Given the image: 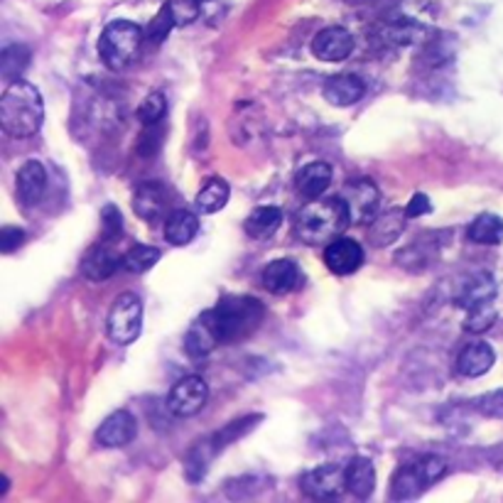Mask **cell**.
Returning <instances> with one entry per match:
<instances>
[{
  "label": "cell",
  "mask_w": 503,
  "mask_h": 503,
  "mask_svg": "<svg viewBox=\"0 0 503 503\" xmlns=\"http://www.w3.org/2000/svg\"><path fill=\"white\" fill-rule=\"evenodd\" d=\"M45 123V99L35 84L15 79L0 99V128L10 138H32Z\"/></svg>",
  "instance_id": "cell-1"
},
{
  "label": "cell",
  "mask_w": 503,
  "mask_h": 503,
  "mask_svg": "<svg viewBox=\"0 0 503 503\" xmlns=\"http://www.w3.org/2000/svg\"><path fill=\"white\" fill-rule=\"evenodd\" d=\"M351 226V214L342 196L309 199L295 219V236L308 246H326Z\"/></svg>",
  "instance_id": "cell-2"
},
{
  "label": "cell",
  "mask_w": 503,
  "mask_h": 503,
  "mask_svg": "<svg viewBox=\"0 0 503 503\" xmlns=\"http://www.w3.org/2000/svg\"><path fill=\"white\" fill-rule=\"evenodd\" d=\"M221 344H233L251 336L265 319V305L248 295H226L212 309Z\"/></svg>",
  "instance_id": "cell-3"
},
{
  "label": "cell",
  "mask_w": 503,
  "mask_h": 503,
  "mask_svg": "<svg viewBox=\"0 0 503 503\" xmlns=\"http://www.w3.org/2000/svg\"><path fill=\"white\" fill-rule=\"evenodd\" d=\"M140 45H143V28L131 20H113L101 32L99 55L108 69L121 72L138 59Z\"/></svg>",
  "instance_id": "cell-4"
},
{
  "label": "cell",
  "mask_w": 503,
  "mask_h": 503,
  "mask_svg": "<svg viewBox=\"0 0 503 503\" xmlns=\"http://www.w3.org/2000/svg\"><path fill=\"white\" fill-rule=\"evenodd\" d=\"M447 474V462L438 455H429L411 464H403L391 479L393 501H412L428 491L438 479Z\"/></svg>",
  "instance_id": "cell-5"
},
{
  "label": "cell",
  "mask_w": 503,
  "mask_h": 503,
  "mask_svg": "<svg viewBox=\"0 0 503 503\" xmlns=\"http://www.w3.org/2000/svg\"><path fill=\"white\" fill-rule=\"evenodd\" d=\"M108 339L113 344L128 346L143 332V299L135 292H123L113 302L108 312V325H106Z\"/></svg>",
  "instance_id": "cell-6"
},
{
  "label": "cell",
  "mask_w": 503,
  "mask_h": 503,
  "mask_svg": "<svg viewBox=\"0 0 503 503\" xmlns=\"http://www.w3.org/2000/svg\"><path fill=\"white\" fill-rule=\"evenodd\" d=\"M299 489L308 499L315 501H332L349 491L346 486V466L339 464H322L317 469H312L308 474H302L299 479Z\"/></svg>",
  "instance_id": "cell-7"
},
{
  "label": "cell",
  "mask_w": 503,
  "mask_h": 503,
  "mask_svg": "<svg viewBox=\"0 0 503 503\" xmlns=\"http://www.w3.org/2000/svg\"><path fill=\"white\" fill-rule=\"evenodd\" d=\"M342 199L346 202V209L351 214V224L369 226L378 216L381 206V192L371 179H354L342 189Z\"/></svg>",
  "instance_id": "cell-8"
},
{
  "label": "cell",
  "mask_w": 503,
  "mask_h": 503,
  "mask_svg": "<svg viewBox=\"0 0 503 503\" xmlns=\"http://www.w3.org/2000/svg\"><path fill=\"white\" fill-rule=\"evenodd\" d=\"M209 401V386L202 376H185L179 378L168 395V411L175 418H192L202 411Z\"/></svg>",
  "instance_id": "cell-9"
},
{
  "label": "cell",
  "mask_w": 503,
  "mask_h": 503,
  "mask_svg": "<svg viewBox=\"0 0 503 503\" xmlns=\"http://www.w3.org/2000/svg\"><path fill=\"white\" fill-rule=\"evenodd\" d=\"M364 246L354 238L339 236V238L325 246V265L334 275H351L364 265Z\"/></svg>",
  "instance_id": "cell-10"
},
{
  "label": "cell",
  "mask_w": 503,
  "mask_h": 503,
  "mask_svg": "<svg viewBox=\"0 0 503 503\" xmlns=\"http://www.w3.org/2000/svg\"><path fill=\"white\" fill-rule=\"evenodd\" d=\"M351 52H354V38L344 28H325L312 39V55L326 65L344 62L351 56Z\"/></svg>",
  "instance_id": "cell-11"
},
{
  "label": "cell",
  "mask_w": 503,
  "mask_h": 503,
  "mask_svg": "<svg viewBox=\"0 0 503 503\" xmlns=\"http://www.w3.org/2000/svg\"><path fill=\"white\" fill-rule=\"evenodd\" d=\"M261 282L263 288L273 295H288V292H295L305 285V273L299 271V265L295 261L278 258V261L268 263L263 268Z\"/></svg>",
  "instance_id": "cell-12"
},
{
  "label": "cell",
  "mask_w": 503,
  "mask_h": 503,
  "mask_svg": "<svg viewBox=\"0 0 503 503\" xmlns=\"http://www.w3.org/2000/svg\"><path fill=\"white\" fill-rule=\"evenodd\" d=\"M138 432V422L128 411H116L103 420L96 429V445L106 449H118L131 445Z\"/></svg>",
  "instance_id": "cell-13"
},
{
  "label": "cell",
  "mask_w": 503,
  "mask_h": 503,
  "mask_svg": "<svg viewBox=\"0 0 503 503\" xmlns=\"http://www.w3.org/2000/svg\"><path fill=\"white\" fill-rule=\"evenodd\" d=\"M169 209V195L165 185L160 182H143L133 195V212L138 214V219L155 224L162 216L168 214Z\"/></svg>",
  "instance_id": "cell-14"
},
{
  "label": "cell",
  "mask_w": 503,
  "mask_h": 503,
  "mask_svg": "<svg viewBox=\"0 0 503 503\" xmlns=\"http://www.w3.org/2000/svg\"><path fill=\"white\" fill-rule=\"evenodd\" d=\"M219 344H221V339H219V332H216L212 309H206V312H202V315L196 317L195 325L189 326V332H186V354L192 356V359H202V356L212 354Z\"/></svg>",
  "instance_id": "cell-15"
},
{
  "label": "cell",
  "mask_w": 503,
  "mask_h": 503,
  "mask_svg": "<svg viewBox=\"0 0 503 503\" xmlns=\"http://www.w3.org/2000/svg\"><path fill=\"white\" fill-rule=\"evenodd\" d=\"M496 292H499V288H496L494 275L486 271H479L462 282V288L457 292V308L469 312V309L489 305V302L496 299Z\"/></svg>",
  "instance_id": "cell-16"
},
{
  "label": "cell",
  "mask_w": 503,
  "mask_h": 503,
  "mask_svg": "<svg viewBox=\"0 0 503 503\" xmlns=\"http://www.w3.org/2000/svg\"><path fill=\"white\" fill-rule=\"evenodd\" d=\"M118 265H123V258H118V256L113 253L111 243L99 241L84 253L82 273H84V278L91 280V282H103V280H108L113 273L118 271Z\"/></svg>",
  "instance_id": "cell-17"
},
{
  "label": "cell",
  "mask_w": 503,
  "mask_h": 503,
  "mask_svg": "<svg viewBox=\"0 0 503 503\" xmlns=\"http://www.w3.org/2000/svg\"><path fill=\"white\" fill-rule=\"evenodd\" d=\"M496 351L486 342H472L466 344L457 356V373L464 378H479L494 369Z\"/></svg>",
  "instance_id": "cell-18"
},
{
  "label": "cell",
  "mask_w": 503,
  "mask_h": 503,
  "mask_svg": "<svg viewBox=\"0 0 503 503\" xmlns=\"http://www.w3.org/2000/svg\"><path fill=\"white\" fill-rule=\"evenodd\" d=\"M15 186H18V199L25 206L38 204L47 186V169L39 160H28L15 175Z\"/></svg>",
  "instance_id": "cell-19"
},
{
  "label": "cell",
  "mask_w": 503,
  "mask_h": 503,
  "mask_svg": "<svg viewBox=\"0 0 503 503\" xmlns=\"http://www.w3.org/2000/svg\"><path fill=\"white\" fill-rule=\"evenodd\" d=\"M325 101L329 106H354L366 93V84L356 74H336L325 82Z\"/></svg>",
  "instance_id": "cell-20"
},
{
  "label": "cell",
  "mask_w": 503,
  "mask_h": 503,
  "mask_svg": "<svg viewBox=\"0 0 503 503\" xmlns=\"http://www.w3.org/2000/svg\"><path fill=\"white\" fill-rule=\"evenodd\" d=\"M332 178H334L332 165H329V162H322V160H315V162H309V165L298 169V175H295V189H298L305 199H319V196L326 192V186L332 185Z\"/></svg>",
  "instance_id": "cell-21"
},
{
  "label": "cell",
  "mask_w": 503,
  "mask_h": 503,
  "mask_svg": "<svg viewBox=\"0 0 503 503\" xmlns=\"http://www.w3.org/2000/svg\"><path fill=\"white\" fill-rule=\"evenodd\" d=\"M282 226V209L273 204H263L258 209H253L248 219L243 221V231L253 241H265L278 233V229Z\"/></svg>",
  "instance_id": "cell-22"
},
{
  "label": "cell",
  "mask_w": 503,
  "mask_h": 503,
  "mask_svg": "<svg viewBox=\"0 0 503 503\" xmlns=\"http://www.w3.org/2000/svg\"><path fill=\"white\" fill-rule=\"evenodd\" d=\"M346 486L356 499H369L376 491V466L369 457H351L346 462Z\"/></svg>",
  "instance_id": "cell-23"
},
{
  "label": "cell",
  "mask_w": 503,
  "mask_h": 503,
  "mask_svg": "<svg viewBox=\"0 0 503 503\" xmlns=\"http://www.w3.org/2000/svg\"><path fill=\"white\" fill-rule=\"evenodd\" d=\"M405 219L408 214L405 212H386V214H378L373 219L371 229H369V241L376 246V248H386L401 238L403 229H405Z\"/></svg>",
  "instance_id": "cell-24"
},
{
  "label": "cell",
  "mask_w": 503,
  "mask_h": 503,
  "mask_svg": "<svg viewBox=\"0 0 503 503\" xmlns=\"http://www.w3.org/2000/svg\"><path fill=\"white\" fill-rule=\"evenodd\" d=\"M199 233V216L186 209H178L165 221V241L172 246H186Z\"/></svg>",
  "instance_id": "cell-25"
},
{
  "label": "cell",
  "mask_w": 503,
  "mask_h": 503,
  "mask_svg": "<svg viewBox=\"0 0 503 503\" xmlns=\"http://www.w3.org/2000/svg\"><path fill=\"white\" fill-rule=\"evenodd\" d=\"M229 196H231V186L226 179L209 178L196 195V212L199 214H216L229 204Z\"/></svg>",
  "instance_id": "cell-26"
},
{
  "label": "cell",
  "mask_w": 503,
  "mask_h": 503,
  "mask_svg": "<svg viewBox=\"0 0 503 503\" xmlns=\"http://www.w3.org/2000/svg\"><path fill=\"white\" fill-rule=\"evenodd\" d=\"M466 236L481 246H499L503 241V219L496 214H479L466 229Z\"/></svg>",
  "instance_id": "cell-27"
},
{
  "label": "cell",
  "mask_w": 503,
  "mask_h": 503,
  "mask_svg": "<svg viewBox=\"0 0 503 503\" xmlns=\"http://www.w3.org/2000/svg\"><path fill=\"white\" fill-rule=\"evenodd\" d=\"M261 420H263V415H246V418L229 422L226 428L219 429L214 438H212V452H221V449L229 447V445H233V442L243 439L246 435H248V432H251V429L258 428V422H261Z\"/></svg>",
  "instance_id": "cell-28"
},
{
  "label": "cell",
  "mask_w": 503,
  "mask_h": 503,
  "mask_svg": "<svg viewBox=\"0 0 503 503\" xmlns=\"http://www.w3.org/2000/svg\"><path fill=\"white\" fill-rule=\"evenodd\" d=\"M30 59V49L25 45H10L3 49V55H0V69H3V76L8 79V82H15L20 79V74L28 69Z\"/></svg>",
  "instance_id": "cell-29"
},
{
  "label": "cell",
  "mask_w": 503,
  "mask_h": 503,
  "mask_svg": "<svg viewBox=\"0 0 503 503\" xmlns=\"http://www.w3.org/2000/svg\"><path fill=\"white\" fill-rule=\"evenodd\" d=\"M162 253L155 248V246H145V243H138L133 246L131 251L123 256V268L131 273H148L155 263L160 261Z\"/></svg>",
  "instance_id": "cell-30"
},
{
  "label": "cell",
  "mask_w": 503,
  "mask_h": 503,
  "mask_svg": "<svg viewBox=\"0 0 503 503\" xmlns=\"http://www.w3.org/2000/svg\"><path fill=\"white\" fill-rule=\"evenodd\" d=\"M168 116V99L162 91H150L138 106V121L143 126H158Z\"/></svg>",
  "instance_id": "cell-31"
},
{
  "label": "cell",
  "mask_w": 503,
  "mask_h": 503,
  "mask_svg": "<svg viewBox=\"0 0 503 503\" xmlns=\"http://www.w3.org/2000/svg\"><path fill=\"white\" fill-rule=\"evenodd\" d=\"M199 3L202 0H168L162 8L168 10L175 28H186V25H192L199 18Z\"/></svg>",
  "instance_id": "cell-32"
},
{
  "label": "cell",
  "mask_w": 503,
  "mask_h": 503,
  "mask_svg": "<svg viewBox=\"0 0 503 503\" xmlns=\"http://www.w3.org/2000/svg\"><path fill=\"white\" fill-rule=\"evenodd\" d=\"M496 322V309L494 305L489 302V305H481V308H474L469 309V315L464 319V329L466 332H472V334H481L486 329H491Z\"/></svg>",
  "instance_id": "cell-33"
},
{
  "label": "cell",
  "mask_w": 503,
  "mask_h": 503,
  "mask_svg": "<svg viewBox=\"0 0 503 503\" xmlns=\"http://www.w3.org/2000/svg\"><path fill=\"white\" fill-rule=\"evenodd\" d=\"M123 236V216L118 206L106 204L101 212V241L113 243Z\"/></svg>",
  "instance_id": "cell-34"
},
{
  "label": "cell",
  "mask_w": 503,
  "mask_h": 503,
  "mask_svg": "<svg viewBox=\"0 0 503 503\" xmlns=\"http://www.w3.org/2000/svg\"><path fill=\"white\" fill-rule=\"evenodd\" d=\"M474 408L476 412H481L484 418L503 420V388L479 395L474 401Z\"/></svg>",
  "instance_id": "cell-35"
},
{
  "label": "cell",
  "mask_w": 503,
  "mask_h": 503,
  "mask_svg": "<svg viewBox=\"0 0 503 503\" xmlns=\"http://www.w3.org/2000/svg\"><path fill=\"white\" fill-rule=\"evenodd\" d=\"M175 28V22H172V18L168 15V10L162 8L158 13V18H152V22L148 25V39L150 42H162V39L168 38L169 35V30Z\"/></svg>",
  "instance_id": "cell-36"
},
{
  "label": "cell",
  "mask_w": 503,
  "mask_h": 503,
  "mask_svg": "<svg viewBox=\"0 0 503 503\" xmlns=\"http://www.w3.org/2000/svg\"><path fill=\"white\" fill-rule=\"evenodd\" d=\"M422 30L418 28V25H395V28L388 30V38H391V42H395V45H415V42H420L422 39Z\"/></svg>",
  "instance_id": "cell-37"
},
{
  "label": "cell",
  "mask_w": 503,
  "mask_h": 503,
  "mask_svg": "<svg viewBox=\"0 0 503 503\" xmlns=\"http://www.w3.org/2000/svg\"><path fill=\"white\" fill-rule=\"evenodd\" d=\"M22 241H25V231L22 229H18V226H3V231H0V251H18Z\"/></svg>",
  "instance_id": "cell-38"
},
{
  "label": "cell",
  "mask_w": 503,
  "mask_h": 503,
  "mask_svg": "<svg viewBox=\"0 0 503 503\" xmlns=\"http://www.w3.org/2000/svg\"><path fill=\"white\" fill-rule=\"evenodd\" d=\"M432 212V202H429L428 195H422V192H418V195H412V199L408 202V206H405V214H408V219H420V216H425Z\"/></svg>",
  "instance_id": "cell-39"
},
{
  "label": "cell",
  "mask_w": 503,
  "mask_h": 503,
  "mask_svg": "<svg viewBox=\"0 0 503 503\" xmlns=\"http://www.w3.org/2000/svg\"><path fill=\"white\" fill-rule=\"evenodd\" d=\"M202 3H204V0H202Z\"/></svg>",
  "instance_id": "cell-40"
}]
</instances>
